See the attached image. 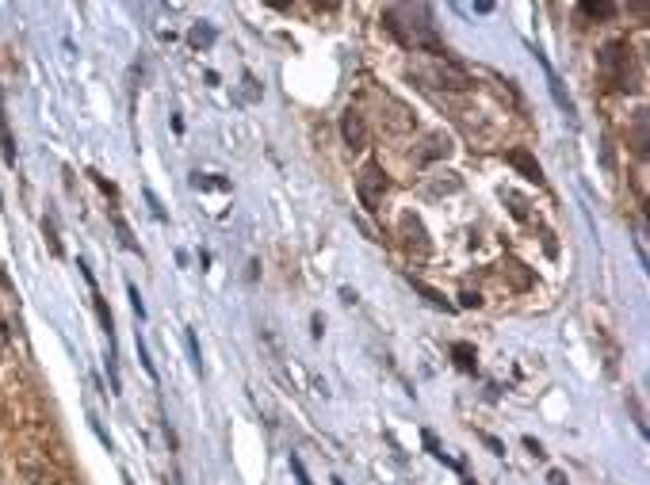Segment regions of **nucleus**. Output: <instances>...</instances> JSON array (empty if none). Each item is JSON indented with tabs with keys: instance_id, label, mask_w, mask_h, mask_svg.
Returning <instances> with one entry per match:
<instances>
[{
	"instance_id": "obj_23",
	"label": "nucleus",
	"mask_w": 650,
	"mask_h": 485,
	"mask_svg": "<svg viewBox=\"0 0 650 485\" xmlns=\"http://www.w3.org/2000/svg\"><path fill=\"white\" fill-rule=\"evenodd\" d=\"M31 485H58L50 474H31Z\"/></svg>"
},
{
	"instance_id": "obj_5",
	"label": "nucleus",
	"mask_w": 650,
	"mask_h": 485,
	"mask_svg": "<svg viewBox=\"0 0 650 485\" xmlns=\"http://www.w3.org/2000/svg\"><path fill=\"white\" fill-rule=\"evenodd\" d=\"M398 226H402V233H406V245H410V249H417L421 256L433 249V245H429V237H425V226H421V218H417V214L406 211L402 218H398Z\"/></svg>"
},
{
	"instance_id": "obj_12",
	"label": "nucleus",
	"mask_w": 650,
	"mask_h": 485,
	"mask_svg": "<svg viewBox=\"0 0 650 485\" xmlns=\"http://www.w3.org/2000/svg\"><path fill=\"white\" fill-rule=\"evenodd\" d=\"M0 149H4V161L16 165V142L8 134V115H4V104H0Z\"/></svg>"
},
{
	"instance_id": "obj_13",
	"label": "nucleus",
	"mask_w": 650,
	"mask_h": 485,
	"mask_svg": "<svg viewBox=\"0 0 650 485\" xmlns=\"http://www.w3.org/2000/svg\"><path fill=\"white\" fill-rule=\"evenodd\" d=\"M452 356H455V367H459V371H475L478 367V356L471 344H452Z\"/></svg>"
},
{
	"instance_id": "obj_25",
	"label": "nucleus",
	"mask_w": 650,
	"mask_h": 485,
	"mask_svg": "<svg viewBox=\"0 0 650 485\" xmlns=\"http://www.w3.org/2000/svg\"><path fill=\"white\" fill-rule=\"evenodd\" d=\"M551 485H566V474H559V470H551V478H547Z\"/></svg>"
},
{
	"instance_id": "obj_22",
	"label": "nucleus",
	"mask_w": 650,
	"mask_h": 485,
	"mask_svg": "<svg viewBox=\"0 0 650 485\" xmlns=\"http://www.w3.org/2000/svg\"><path fill=\"white\" fill-rule=\"evenodd\" d=\"M459 306H467V310H471V306H482V298L471 295V291H463V295H459Z\"/></svg>"
},
{
	"instance_id": "obj_11",
	"label": "nucleus",
	"mask_w": 650,
	"mask_h": 485,
	"mask_svg": "<svg viewBox=\"0 0 650 485\" xmlns=\"http://www.w3.org/2000/svg\"><path fill=\"white\" fill-rule=\"evenodd\" d=\"M188 43H192L195 50H207V46L215 43V27H211V23H195L192 31H188Z\"/></svg>"
},
{
	"instance_id": "obj_19",
	"label": "nucleus",
	"mask_w": 650,
	"mask_h": 485,
	"mask_svg": "<svg viewBox=\"0 0 650 485\" xmlns=\"http://www.w3.org/2000/svg\"><path fill=\"white\" fill-rule=\"evenodd\" d=\"M291 470H295V478H299V485H314V482H310V474H306V466L299 463V455H291Z\"/></svg>"
},
{
	"instance_id": "obj_16",
	"label": "nucleus",
	"mask_w": 650,
	"mask_h": 485,
	"mask_svg": "<svg viewBox=\"0 0 650 485\" xmlns=\"http://www.w3.org/2000/svg\"><path fill=\"white\" fill-rule=\"evenodd\" d=\"M184 340H188V352H192L195 371H203V359H199V340H195V333H192V329H184Z\"/></svg>"
},
{
	"instance_id": "obj_18",
	"label": "nucleus",
	"mask_w": 650,
	"mask_h": 485,
	"mask_svg": "<svg viewBox=\"0 0 650 485\" xmlns=\"http://www.w3.org/2000/svg\"><path fill=\"white\" fill-rule=\"evenodd\" d=\"M127 295H130V306H134V314L146 317V306H142V295H138V287H134V283H127Z\"/></svg>"
},
{
	"instance_id": "obj_4",
	"label": "nucleus",
	"mask_w": 650,
	"mask_h": 485,
	"mask_svg": "<svg viewBox=\"0 0 650 485\" xmlns=\"http://www.w3.org/2000/svg\"><path fill=\"white\" fill-rule=\"evenodd\" d=\"M341 138H345L348 149H368V119L356 111V107H348L345 115H341Z\"/></svg>"
},
{
	"instance_id": "obj_10",
	"label": "nucleus",
	"mask_w": 650,
	"mask_h": 485,
	"mask_svg": "<svg viewBox=\"0 0 650 485\" xmlns=\"http://www.w3.org/2000/svg\"><path fill=\"white\" fill-rule=\"evenodd\" d=\"M578 12L589 16V20H608V16H616V4H605V0H601V4H597V0H582Z\"/></svg>"
},
{
	"instance_id": "obj_21",
	"label": "nucleus",
	"mask_w": 650,
	"mask_h": 485,
	"mask_svg": "<svg viewBox=\"0 0 650 485\" xmlns=\"http://www.w3.org/2000/svg\"><path fill=\"white\" fill-rule=\"evenodd\" d=\"M482 443H486V447H490V451H494V455H505V443H501V440H494V436H486V432H482Z\"/></svg>"
},
{
	"instance_id": "obj_6",
	"label": "nucleus",
	"mask_w": 650,
	"mask_h": 485,
	"mask_svg": "<svg viewBox=\"0 0 650 485\" xmlns=\"http://www.w3.org/2000/svg\"><path fill=\"white\" fill-rule=\"evenodd\" d=\"M505 161H509V165H513V169H517L524 180H532V184H543V169L536 165V157H532L528 149H509V153H505Z\"/></svg>"
},
{
	"instance_id": "obj_24",
	"label": "nucleus",
	"mask_w": 650,
	"mask_h": 485,
	"mask_svg": "<svg viewBox=\"0 0 650 485\" xmlns=\"http://www.w3.org/2000/svg\"><path fill=\"white\" fill-rule=\"evenodd\" d=\"M524 447H528V451H532L536 459H540V455H543V447H540V443H536V440H524Z\"/></svg>"
},
{
	"instance_id": "obj_17",
	"label": "nucleus",
	"mask_w": 650,
	"mask_h": 485,
	"mask_svg": "<svg viewBox=\"0 0 650 485\" xmlns=\"http://www.w3.org/2000/svg\"><path fill=\"white\" fill-rule=\"evenodd\" d=\"M115 230H119V237H123V245H127L130 253H138V245H134V237H130V230H127V222L115 214Z\"/></svg>"
},
{
	"instance_id": "obj_9",
	"label": "nucleus",
	"mask_w": 650,
	"mask_h": 485,
	"mask_svg": "<svg viewBox=\"0 0 650 485\" xmlns=\"http://www.w3.org/2000/svg\"><path fill=\"white\" fill-rule=\"evenodd\" d=\"M410 283H413V291H417V295H425V302H429V306H436V310H448V314H452V310H455L452 302H448V298L440 295L436 287H429V283H421V279H413V275H410Z\"/></svg>"
},
{
	"instance_id": "obj_20",
	"label": "nucleus",
	"mask_w": 650,
	"mask_h": 485,
	"mask_svg": "<svg viewBox=\"0 0 650 485\" xmlns=\"http://www.w3.org/2000/svg\"><path fill=\"white\" fill-rule=\"evenodd\" d=\"M146 203L153 207V218H157V222H165V211H161V203H157V195H153V191H146Z\"/></svg>"
},
{
	"instance_id": "obj_14",
	"label": "nucleus",
	"mask_w": 650,
	"mask_h": 485,
	"mask_svg": "<svg viewBox=\"0 0 650 485\" xmlns=\"http://www.w3.org/2000/svg\"><path fill=\"white\" fill-rule=\"evenodd\" d=\"M635 149H639V153H647V111H639V115H635Z\"/></svg>"
},
{
	"instance_id": "obj_15",
	"label": "nucleus",
	"mask_w": 650,
	"mask_h": 485,
	"mask_svg": "<svg viewBox=\"0 0 650 485\" xmlns=\"http://www.w3.org/2000/svg\"><path fill=\"white\" fill-rule=\"evenodd\" d=\"M134 344H138V359H142V367H146V375H150V379L157 382V367H153L150 352H146V340H142V337H134Z\"/></svg>"
},
{
	"instance_id": "obj_3",
	"label": "nucleus",
	"mask_w": 650,
	"mask_h": 485,
	"mask_svg": "<svg viewBox=\"0 0 650 485\" xmlns=\"http://www.w3.org/2000/svg\"><path fill=\"white\" fill-rule=\"evenodd\" d=\"M390 191V180L387 172H383V165L379 161H368L364 169H360V176H356V195H360V203H364V211H379V203H383V195Z\"/></svg>"
},
{
	"instance_id": "obj_1",
	"label": "nucleus",
	"mask_w": 650,
	"mask_h": 485,
	"mask_svg": "<svg viewBox=\"0 0 650 485\" xmlns=\"http://www.w3.org/2000/svg\"><path fill=\"white\" fill-rule=\"evenodd\" d=\"M383 27L406 50H425V54H436V58H448V46L436 35L433 8L429 4H390L383 12Z\"/></svg>"
},
{
	"instance_id": "obj_8",
	"label": "nucleus",
	"mask_w": 650,
	"mask_h": 485,
	"mask_svg": "<svg viewBox=\"0 0 650 485\" xmlns=\"http://www.w3.org/2000/svg\"><path fill=\"white\" fill-rule=\"evenodd\" d=\"M536 58H540V62H543V69H547V85H551V96H555V104L563 107L566 115H574V104H570V96H566V92H563V85H559V77H555V69H551V65H547V58H543L540 50H536Z\"/></svg>"
},
{
	"instance_id": "obj_26",
	"label": "nucleus",
	"mask_w": 650,
	"mask_h": 485,
	"mask_svg": "<svg viewBox=\"0 0 650 485\" xmlns=\"http://www.w3.org/2000/svg\"><path fill=\"white\" fill-rule=\"evenodd\" d=\"M467 485H478V482H467Z\"/></svg>"
},
{
	"instance_id": "obj_7",
	"label": "nucleus",
	"mask_w": 650,
	"mask_h": 485,
	"mask_svg": "<svg viewBox=\"0 0 650 485\" xmlns=\"http://www.w3.org/2000/svg\"><path fill=\"white\" fill-rule=\"evenodd\" d=\"M448 153H452V138L436 130V134H429V138H425V149H417V161H421V165H429V161H440V157H448Z\"/></svg>"
},
{
	"instance_id": "obj_2",
	"label": "nucleus",
	"mask_w": 650,
	"mask_h": 485,
	"mask_svg": "<svg viewBox=\"0 0 650 485\" xmlns=\"http://www.w3.org/2000/svg\"><path fill=\"white\" fill-rule=\"evenodd\" d=\"M597 65L616 92H639V69H635V54L628 43H605L597 54Z\"/></svg>"
}]
</instances>
